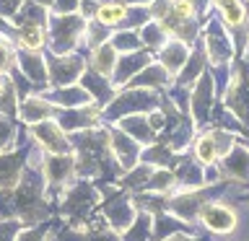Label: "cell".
Wrapping results in <instances>:
<instances>
[{"label": "cell", "instance_id": "cell-1", "mask_svg": "<svg viewBox=\"0 0 249 241\" xmlns=\"http://www.w3.org/2000/svg\"><path fill=\"white\" fill-rule=\"evenodd\" d=\"M89 18L81 13L57 16L52 13L47 21V44L52 54H73V50L83 42V31Z\"/></svg>", "mask_w": 249, "mask_h": 241}, {"label": "cell", "instance_id": "cell-2", "mask_svg": "<svg viewBox=\"0 0 249 241\" xmlns=\"http://www.w3.org/2000/svg\"><path fill=\"white\" fill-rule=\"evenodd\" d=\"M161 106V99L156 91L148 88H124L104 106V120L107 122H120L122 117L130 114H145Z\"/></svg>", "mask_w": 249, "mask_h": 241}, {"label": "cell", "instance_id": "cell-3", "mask_svg": "<svg viewBox=\"0 0 249 241\" xmlns=\"http://www.w3.org/2000/svg\"><path fill=\"white\" fill-rule=\"evenodd\" d=\"M89 68L81 54H47V73H50L52 88H65L81 81L83 70Z\"/></svg>", "mask_w": 249, "mask_h": 241}, {"label": "cell", "instance_id": "cell-4", "mask_svg": "<svg viewBox=\"0 0 249 241\" xmlns=\"http://www.w3.org/2000/svg\"><path fill=\"white\" fill-rule=\"evenodd\" d=\"M29 132H31V138H34V143L42 148L47 155H62V153L73 151V145H70L65 130L57 124V120H44L39 124H31Z\"/></svg>", "mask_w": 249, "mask_h": 241}, {"label": "cell", "instance_id": "cell-5", "mask_svg": "<svg viewBox=\"0 0 249 241\" xmlns=\"http://www.w3.org/2000/svg\"><path fill=\"white\" fill-rule=\"evenodd\" d=\"M197 221H200L202 225H205L208 231L218 233V236L236 231V225H239L236 210L229 207V205H221V202H205V207L200 210Z\"/></svg>", "mask_w": 249, "mask_h": 241}, {"label": "cell", "instance_id": "cell-6", "mask_svg": "<svg viewBox=\"0 0 249 241\" xmlns=\"http://www.w3.org/2000/svg\"><path fill=\"white\" fill-rule=\"evenodd\" d=\"M202 47H205V54L210 57V62H213L215 68L229 65V60H231V39H229V34H226L223 23H215V21L208 23L205 36H202Z\"/></svg>", "mask_w": 249, "mask_h": 241}, {"label": "cell", "instance_id": "cell-7", "mask_svg": "<svg viewBox=\"0 0 249 241\" xmlns=\"http://www.w3.org/2000/svg\"><path fill=\"white\" fill-rule=\"evenodd\" d=\"M109 151H112V155L124 171L135 169L138 161H140V143L132 140L127 132H122L120 127L109 130Z\"/></svg>", "mask_w": 249, "mask_h": 241}, {"label": "cell", "instance_id": "cell-8", "mask_svg": "<svg viewBox=\"0 0 249 241\" xmlns=\"http://www.w3.org/2000/svg\"><path fill=\"white\" fill-rule=\"evenodd\" d=\"M153 57L148 50H138V52H130V54H120V60H117V68H114V75H112V83L114 88H127V83L135 78L140 70L145 65H151Z\"/></svg>", "mask_w": 249, "mask_h": 241}, {"label": "cell", "instance_id": "cell-9", "mask_svg": "<svg viewBox=\"0 0 249 241\" xmlns=\"http://www.w3.org/2000/svg\"><path fill=\"white\" fill-rule=\"evenodd\" d=\"M213 88H215V78L210 73H202L197 78L192 88V99H190V109L195 117V124H205L210 117V106H213Z\"/></svg>", "mask_w": 249, "mask_h": 241}, {"label": "cell", "instance_id": "cell-10", "mask_svg": "<svg viewBox=\"0 0 249 241\" xmlns=\"http://www.w3.org/2000/svg\"><path fill=\"white\" fill-rule=\"evenodd\" d=\"M57 114H60V109L54 104H50L42 93H31V96L18 101V117H21V122L29 124V127L44 122V120H57Z\"/></svg>", "mask_w": 249, "mask_h": 241}, {"label": "cell", "instance_id": "cell-11", "mask_svg": "<svg viewBox=\"0 0 249 241\" xmlns=\"http://www.w3.org/2000/svg\"><path fill=\"white\" fill-rule=\"evenodd\" d=\"M75 174V155L62 153V155H47L42 163V176L50 187H62L68 179Z\"/></svg>", "mask_w": 249, "mask_h": 241}, {"label": "cell", "instance_id": "cell-12", "mask_svg": "<svg viewBox=\"0 0 249 241\" xmlns=\"http://www.w3.org/2000/svg\"><path fill=\"white\" fill-rule=\"evenodd\" d=\"M42 96L57 109H75V106H86V104H96L81 83L65 86V88H47V91H42Z\"/></svg>", "mask_w": 249, "mask_h": 241}, {"label": "cell", "instance_id": "cell-13", "mask_svg": "<svg viewBox=\"0 0 249 241\" xmlns=\"http://www.w3.org/2000/svg\"><path fill=\"white\" fill-rule=\"evenodd\" d=\"M169 86H171V73L161 65L159 60H153L151 65H145V68L127 83V88H148V91H156V88H169Z\"/></svg>", "mask_w": 249, "mask_h": 241}, {"label": "cell", "instance_id": "cell-14", "mask_svg": "<svg viewBox=\"0 0 249 241\" xmlns=\"http://www.w3.org/2000/svg\"><path fill=\"white\" fill-rule=\"evenodd\" d=\"M18 73L26 78L31 86H42L50 83V73H47V57H42L39 52H18Z\"/></svg>", "mask_w": 249, "mask_h": 241}, {"label": "cell", "instance_id": "cell-15", "mask_svg": "<svg viewBox=\"0 0 249 241\" xmlns=\"http://www.w3.org/2000/svg\"><path fill=\"white\" fill-rule=\"evenodd\" d=\"M190 60V44L187 42H179V39H166V44L159 50V62L169 70L171 75H179L182 68L187 65Z\"/></svg>", "mask_w": 249, "mask_h": 241}, {"label": "cell", "instance_id": "cell-16", "mask_svg": "<svg viewBox=\"0 0 249 241\" xmlns=\"http://www.w3.org/2000/svg\"><path fill=\"white\" fill-rule=\"evenodd\" d=\"M81 86L91 93V99L96 101L99 106H107L109 101L117 96V88H114L112 78H104V75L93 73V70H89V68H86L83 75H81Z\"/></svg>", "mask_w": 249, "mask_h": 241}, {"label": "cell", "instance_id": "cell-17", "mask_svg": "<svg viewBox=\"0 0 249 241\" xmlns=\"http://www.w3.org/2000/svg\"><path fill=\"white\" fill-rule=\"evenodd\" d=\"M104 218L109 223H112V228H117V231H127L130 225H132V221H135V207L130 205V200L127 197H114V200H107L104 202Z\"/></svg>", "mask_w": 249, "mask_h": 241}, {"label": "cell", "instance_id": "cell-18", "mask_svg": "<svg viewBox=\"0 0 249 241\" xmlns=\"http://www.w3.org/2000/svg\"><path fill=\"white\" fill-rule=\"evenodd\" d=\"M21 151L16 153H0V189H13L18 184V179L26 169V161H23Z\"/></svg>", "mask_w": 249, "mask_h": 241}, {"label": "cell", "instance_id": "cell-19", "mask_svg": "<svg viewBox=\"0 0 249 241\" xmlns=\"http://www.w3.org/2000/svg\"><path fill=\"white\" fill-rule=\"evenodd\" d=\"M120 130L127 132L132 140H138L140 145H153L156 143V130L148 122V114H130L120 120Z\"/></svg>", "mask_w": 249, "mask_h": 241}, {"label": "cell", "instance_id": "cell-20", "mask_svg": "<svg viewBox=\"0 0 249 241\" xmlns=\"http://www.w3.org/2000/svg\"><path fill=\"white\" fill-rule=\"evenodd\" d=\"M117 60H120V54H117V50L107 42V44L96 47V50H91V57L86 60V65H89V70H93V73L112 78L114 68H117Z\"/></svg>", "mask_w": 249, "mask_h": 241}, {"label": "cell", "instance_id": "cell-21", "mask_svg": "<svg viewBox=\"0 0 249 241\" xmlns=\"http://www.w3.org/2000/svg\"><path fill=\"white\" fill-rule=\"evenodd\" d=\"M91 202H96V192H93V187L89 184H75L73 189L68 192V197H65V213L68 215H75V218H81L86 210L91 207Z\"/></svg>", "mask_w": 249, "mask_h": 241}, {"label": "cell", "instance_id": "cell-22", "mask_svg": "<svg viewBox=\"0 0 249 241\" xmlns=\"http://www.w3.org/2000/svg\"><path fill=\"white\" fill-rule=\"evenodd\" d=\"M21 52H42L47 47V26H13Z\"/></svg>", "mask_w": 249, "mask_h": 241}, {"label": "cell", "instance_id": "cell-23", "mask_svg": "<svg viewBox=\"0 0 249 241\" xmlns=\"http://www.w3.org/2000/svg\"><path fill=\"white\" fill-rule=\"evenodd\" d=\"M223 171L233 179H239V182H249V151L244 145L233 143V148L229 151L223 161Z\"/></svg>", "mask_w": 249, "mask_h": 241}, {"label": "cell", "instance_id": "cell-24", "mask_svg": "<svg viewBox=\"0 0 249 241\" xmlns=\"http://www.w3.org/2000/svg\"><path fill=\"white\" fill-rule=\"evenodd\" d=\"M202 207H205V200L195 192H184V194H179V197H174L169 202V210L179 218V221H195Z\"/></svg>", "mask_w": 249, "mask_h": 241}, {"label": "cell", "instance_id": "cell-25", "mask_svg": "<svg viewBox=\"0 0 249 241\" xmlns=\"http://www.w3.org/2000/svg\"><path fill=\"white\" fill-rule=\"evenodd\" d=\"M124 16H127V5H122L120 0H104L93 13V21H99L104 29H112L124 23Z\"/></svg>", "mask_w": 249, "mask_h": 241}, {"label": "cell", "instance_id": "cell-26", "mask_svg": "<svg viewBox=\"0 0 249 241\" xmlns=\"http://www.w3.org/2000/svg\"><path fill=\"white\" fill-rule=\"evenodd\" d=\"M47 21H50V11L36 5L34 0H26L11 23L13 26H47Z\"/></svg>", "mask_w": 249, "mask_h": 241}, {"label": "cell", "instance_id": "cell-27", "mask_svg": "<svg viewBox=\"0 0 249 241\" xmlns=\"http://www.w3.org/2000/svg\"><path fill=\"white\" fill-rule=\"evenodd\" d=\"M18 114V91L11 75H0V117H13Z\"/></svg>", "mask_w": 249, "mask_h": 241}, {"label": "cell", "instance_id": "cell-28", "mask_svg": "<svg viewBox=\"0 0 249 241\" xmlns=\"http://www.w3.org/2000/svg\"><path fill=\"white\" fill-rule=\"evenodd\" d=\"M195 155H197V161L202 166H215V163L221 161V153H218L213 132H205V135L197 138V143H195Z\"/></svg>", "mask_w": 249, "mask_h": 241}, {"label": "cell", "instance_id": "cell-29", "mask_svg": "<svg viewBox=\"0 0 249 241\" xmlns=\"http://www.w3.org/2000/svg\"><path fill=\"white\" fill-rule=\"evenodd\" d=\"M109 44L117 50V54H130V52H138L143 50V42H140V31H132V29H124V31H117L109 39Z\"/></svg>", "mask_w": 249, "mask_h": 241}, {"label": "cell", "instance_id": "cell-30", "mask_svg": "<svg viewBox=\"0 0 249 241\" xmlns=\"http://www.w3.org/2000/svg\"><path fill=\"white\" fill-rule=\"evenodd\" d=\"M166 39H169V34L163 31V26L159 21H148L143 29H140V42H143V47L145 50H156L159 52L163 44H166Z\"/></svg>", "mask_w": 249, "mask_h": 241}, {"label": "cell", "instance_id": "cell-31", "mask_svg": "<svg viewBox=\"0 0 249 241\" xmlns=\"http://www.w3.org/2000/svg\"><path fill=\"white\" fill-rule=\"evenodd\" d=\"M151 228H153V215L148 213H138L135 221H132V225L127 231H124L122 241H145L148 236H151Z\"/></svg>", "mask_w": 249, "mask_h": 241}, {"label": "cell", "instance_id": "cell-32", "mask_svg": "<svg viewBox=\"0 0 249 241\" xmlns=\"http://www.w3.org/2000/svg\"><path fill=\"white\" fill-rule=\"evenodd\" d=\"M174 187H177V176H174V171L156 169V171H151V179H148L145 189H148V192H171Z\"/></svg>", "mask_w": 249, "mask_h": 241}, {"label": "cell", "instance_id": "cell-33", "mask_svg": "<svg viewBox=\"0 0 249 241\" xmlns=\"http://www.w3.org/2000/svg\"><path fill=\"white\" fill-rule=\"evenodd\" d=\"M107 29L101 26L99 21H89L86 23V31H83V42L81 44H86L89 50H96V47H101V44H107Z\"/></svg>", "mask_w": 249, "mask_h": 241}, {"label": "cell", "instance_id": "cell-34", "mask_svg": "<svg viewBox=\"0 0 249 241\" xmlns=\"http://www.w3.org/2000/svg\"><path fill=\"white\" fill-rule=\"evenodd\" d=\"M18 65V52L8 39L0 36V75H11V70Z\"/></svg>", "mask_w": 249, "mask_h": 241}, {"label": "cell", "instance_id": "cell-35", "mask_svg": "<svg viewBox=\"0 0 249 241\" xmlns=\"http://www.w3.org/2000/svg\"><path fill=\"white\" fill-rule=\"evenodd\" d=\"M16 145V122L11 117H0V153H11Z\"/></svg>", "mask_w": 249, "mask_h": 241}, {"label": "cell", "instance_id": "cell-36", "mask_svg": "<svg viewBox=\"0 0 249 241\" xmlns=\"http://www.w3.org/2000/svg\"><path fill=\"white\" fill-rule=\"evenodd\" d=\"M23 3H26V0H0V21L11 23L16 18V13L21 11Z\"/></svg>", "mask_w": 249, "mask_h": 241}, {"label": "cell", "instance_id": "cell-37", "mask_svg": "<svg viewBox=\"0 0 249 241\" xmlns=\"http://www.w3.org/2000/svg\"><path fill=\"white\" fill-rule=\"evenodd\" d=\"M21 228H23L21 221H0V241H16Z\"/></svg>", "mask_w": 249, "mask_h": 241}, {"label": "cell", "instance_id": "cell-38", "mask_svg": "<svg viewBox=\"0 0 249 241\" xmlns=\"http://www.w3.org/2000/svg\"><path fill=\"white\" fill-rule=\"evenodd\" d=\"M78 11H81V0H54V5H52V13H57V16H70Z\"/></svg>", "mask_w": 249, "mask_h": 241}, {"label": "cell", "instance_id": "cell-39", "mask_svg": "<svg viewBox=\"0 0 249 241\" xmlns=\"http://www.w3.org/2000/svg\"><path fill=\"white\" fill-rule=\"evenodd\" d=\"M16 241H44V225L42 228H21Z\"/></svg>", "mask_w": 249, "mask_h": 241}, {"label": "cell", "instance_id": "cell-40", "mask_svg": "<svg viewBox=\"0 0 249 241\" xmlns=\"http://www.w3.org/2000/svg\"><path fill=\"white\" fill-rule=\"evenodd\" d=\"M122 5H127V8H132V5H148L151 0H120Z\"/></svg>", "mask_w": 249, "mask_h": 241}, {"label": "cell", "instance_id": "cell-41", "mask_svg": "<svg viewBox=\"0 0 249 241\" xmlns=\"http://www.w3.org/2000/svg\"><path fill=\"white\" fill-rule=\"evenodd\" d=\"M36 5H42V8H47V11H52V5H54V0H34Z\"/></svg>", "mask_w": 249, "mask_h": 241}, {"label": "cell", "instance_id": "cell-42", "mask_svg": "<svg viewBox=\"0 0 249 241\" xmlns=\"http://www.w3.org/2000/svg\"><path fill=\"white\" fill-rule=\"evenodd\" d=\"M166 241H195V239H187L184 233H177V236H171V239H166Z\"/></svg>", "mask_w": 249, "mask_h": 241}]
</instances>
